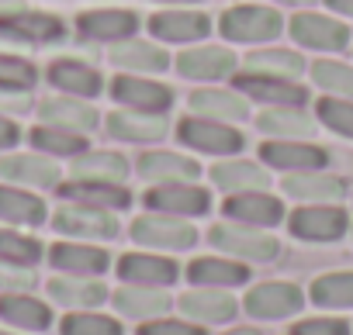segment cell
<instances>
[{"label":"cell","mask_w":353,"mask_h":335,"mask_svg":"<svg viewBox=\"0 0 353 335\" xmlns=\"http://www.w3.org/2000/svg\"><path fill=\"white\" fill-rule=\"evenodd\" d=\"M284 28L281 14L270 8H232L222 14V35L232 42H267Z\"/></svg>","instance_id":"obj_1"},{"label":"cell","mask_w":353,"mask_h":335,"mask_svg":"<svg viewBox=\"0 0 353 335\" xmlns=\"http://www.w3.org/2000/svg\"><path fill=\"white\" fill-rule=\"evenodd\" d=\"M181 142H188L198 152H212V155H229L243 149V135L215 118H184L181 128H176Z\"/></svg>","instance_id":"obj_2"},{"label":"cell","mask_w":353,"mask_h":335,"mask_svg":"<svg viewBox=\"0 0 353 335\" xmlns=\"http://www.w3.org/2000/svg\"><path fill=\"white\" fill-rule=\"evenodd\" d=\"M350 228V218L343 208H298L291 215V235L294 239H308V242H336L343 232Z\"/></svg>","instance_id":"obj_3"},{"label":"cell","mask_w":353,"mask_h":335,"mask_svg":"<svg viewBox=\"0 0 353 335\" xmlns=\"http://www.w3.org/2000/svg\"><path fill=\"white\" fill-rule=\"evenodd\" d=\"M291 35L298 45L322 49V52H339L350 45V28L325 18V14H294L291 18Z\"/></svg>","instance_id":"obj_4"},{"label":"cell","mask_w":353,"mask_h":335,"mask_svg":"<svg viewBox=\"0 0 353 335\" xmlns=\"http://www.w3.org/2000/svg\"><path fill=\"white\" fill-rule=\"evenodd\" d=\"M142 201H145L149 211H159V215H184V218L205 215L208 204H212L201 187H188V184H159V187H152Z\"/></svg>","instance_id":"obj_5"},{"label":"cell","mask_w":353,"mask_h":335,"mask_svg":"<svg viewBox=\"0 0 353 335\" xmlns=\"http://www.w3.org/2000/svg\"><path fill=\"white\" fill-rule=\"evenodd\" d=\"M212 246H219L232 256H243V259H256V263H267V259L277 256V242L270 235L243 228V225H215L212 228Z\"/></svg>","instance_id":"obj_6"},{"label":"cell","mask_w":353,"mask_h":335,"mask_svg":"<svg viewBox=\"0 0 353 335\" xmlns=\"http://www.w3.org/2000/svg\"><path fill=\"white\" fill-rule=\"evenodd\" d=\"M132 239L135 242H142V246H163V249H188V246H194V228L191 225H184V221H176V218H156V215H149V218H135L132 221Z\"/></svg>","instance_id":"obj_7"},{"label":"cell","mask_w":353,"mask_h":335,"mask_svg":"<svg viewBox=\"0 0 353 335\" xmlns=\"http://www.w3.org/2000/svg\"><path fill=\"white\" fill-rule=\"evenodd\" d=\"M111 97L132 111H145V114H163L173 104L170 87L149 83V80H135V76H118L111 83Z\"/></svg>","instance_id":"obj_8"},{"label":"cell","mask_w":353,"mask_h":335,"mask_svg":"<svg viewBox=\"0 0 353 335\" xmlns=\"http://www.w3.org/2000/svg\"><path fill=\"white\" fill-rule=\"evenodd\" d=\"M301 307V290L294 283H260L246 297V311L253 318H288Z\"/></svg>","instance_id":"obj_9"},{"label":"cell","mask_w":353,"mask_h":335,"mask_svg":"<svg viewBox=\"0 0 353 335\" xmlns=\"http://www.w3.org/2000/svg\"><path fill=\"white\" fill-rule=\"evenodd\" d=\"M56 228L66 235H87V239H114L118 235V221L111 215H104V208H63L56 211Z\"/></svg>","instance_id":"obj_10"},{"label":"cell","mask_w":353,"mask_h":335,"mask_svg":"<svg viewBox=\"0 0 353 335\" xmlns=\"http://www.w3.org/2000/svg\"><path fill=\"white\" fill-rule=\"evenodd\" d=\"M236 69V56L229 49L208 45V49H188L176 56V73L191 80H219Z\"/></svg>","instance_id":"obj_11"},{"label":"cell","mask_w":353,"mask_h":335,"mask_svg":"<svg viewBox=\"0 0 353 335\" xmlns=\"http://www.w3.org/2000/svg\"><path fill=\"white\" fill-rule=\"evenodd\" d=\"M149 28L163 42H198L208 35L212 21L198 11H163L149 18Z\"/></svg>","instance_id":"obj_12"},{"label":"cell","mask_w":353,"mask_h":335,"mask_svg":"<svg viewBox=\"0 0 353 335\" xmlns=\"http://www.w3.org/2000/svg\"><path fill=\"white\" fill-rule=\"evenodd\" d=\"M139 173L145 180H159V184H191L201 173V166L176 152H145L139 159Z\"/></svg>","instance_id":"obj_13"},{"label":"cell","mask_w":353,"mask_h":335,"mask_svg":"<svg viewBox=\"0 0 353 335\" xmlns=\"http://www.w3.org/2000/svg\"><path fill=\"white\" fill-rule=\"evenodd\" d=\"M225 215L243 221V225H277L284 218V204L277 197H270V194L246 191V194L225 201Z\"/></svg>","instance_id":"obj_14"},{"label":"cell","mask_w":353,"mask_h":335,"mask_svg":"<svg viewBox=\"0 0 353 335\" xmlns=\"http://www.w3.org/2000/svg\"><path fill=\"white\" fill-rule=\"evenodd\" d=\"M236 87H243L250 97L267 100V104H294V107H301V104L308 100V90H305V87H294L291 80H281V76L243 73V76L236 80Z\"/></svg>","instance_id":"obj_15"},{"label":"cell","mask_w":353,"mask_h":335,"mask_svg":"<svg viewBox=\"0 0 353 335\" xmlns=\"http://www.w3.org/2000/svg\"><path fill=\"white\" fill-rule=\"evenodd\" d=\"M260 155L277 170H319L325 162V152L308 142H267Z\"/></svg>","instance_id":"obj_16"},{"label":"cell","mask_w":353,"mask_h":335,"mask_svg":"<svg viewBox=\"0 0 353 335\" xmlns=\"http://www.w3.org/2000/svg\"><path fill=\"white\" fill-rule=\"evenodd\" d=\"M181 311L194 321H208V325H222V321H232L239 304L229 297V294H219V290H194V294H184L181 297Z\"/></svg>","instance_id":"obj_17"},{"label":"cell","mask_w":353,"mask_h":335,"mask_svg":"<svg viewBox=\"0 0 353 335\" xmlns=\"http://www.w3.org/2000/svg\"><path fill=\"white\" fill-rule=\"evenodd\" d=\"M121 280L128 283H142V287H166L176 280V263L173 259H159V256H125L118 263Z\"/></svg>","instance_id":"obj_18"},{"label":"cell","mask_w":353,"mask_h":335,"mask_svg":"<svg viewBox=\"0 0 353 335\" xmlns=\"http://www.w3.org/2000/svg\"><path fill=\"white\" fill-rule=\"evenodd\" d=\"M108 128L111 135L118 138H128V142H159L166 135V118L163 114H132V111H118L108 118Z\"/></svg>","instance_id":"obj_19"},{"label":"cell","mask_w":353,"mask_h":335,"mask_svg":"<svg viewBox=\"0 0 353 335\" xmlns=\"http://www.w3.org/2000/svg\"><path fill=\"white\" fill-rule=\"evenodd\" d=\"M73 173L90 184H121L128 177V162L118 152H87L73 162Z\"/></svg>","instance_id":"obj_20"},{"label":"cell","mask_w":353,"mask_h":335,"mask_svg":"<svg viewBox=\"0 0 353 335\" xmlns=\"http://www.w3.org/2000/svg\"><path fill=\"white\" fill-rule=\"evenodd\" d=\"M108 59H111L114 66L142 69V73H163V69L170 66V56H166L163 49H156V45H149V42H135V39L118 42V45L111 49Z\"/></svg>","instance_id":"obj_21"},{"label":"cell","mask_w":353,"mask_h":335,"mask_svg":"<svg viewBox=\"0 0 353 335\" xmlns=\"http://www.w3.org/2000/svg\"><path fill=\"white\" fill-rule=\"evenodd\" d=\"M212 180L215 187L222 191H232V194H246V191H267L270 187V177L253 162H219L212 170Z\"/></svg>","instance_id":"obj_22"},{"label":"cell","mask_w":353,"mask_h":335,"mask_svg":"<svg viewBox=\"0 0 353 335\" xmlns=\"http://www.w3.org/2000/svg\"><path fill=\"white\" fill-rule=\"evenodd\" d=\"M42 118L52 125V128H66V131H90L97 125V111L87 107V104H77V100H66V97H52L42 104Z\"/></svg>","instance_id":"obj_23"},{"label":"cell","mask_w":353,"mask_h":335,"mask_svg":"<svg viewBox=\"0 0 353 335\" xmlns=\"http://www.w3.org/2000/svg\"><path fill=\"white\" fill-rule=\"evenodd\" d=\"M52 266L63 273H77V277H97L108 270V252L90 249V246H56Z\"/></svg>","instance_id":"obj_24"},{"label":"cell","mask_w":353,"mask_h":335,"mask_svg":"<svg viewBox=\"0 0 353 335\" xmlns=\"http://www.w3.org/2000/svg\"><path fill=\"white\" fill-rule=\"evenodd\" d=\"M139 28V18L132 11H90L80 14V32L90 39H128Z\"/></svg>","instance_id":"obj_25"},{"label":"cell","mask_w":353,"mask_h":335,"mask_svg":"<svg viewBox=\"0 0 353 335\" xmlns=\"http://www.w3.org/2000/svg\"><path fill=\"white\" fill-rule=\"evenodd\" d=\"M49 80L56 83V87H63V90H70V94H80V97H97L101 94V76H97V69H90V66H83V63H77V59H59L52 69H49Z\"/></svg>","instance_id":"obj_26"},{"label":"cell","mask_w":353,"mask_h":335,"mask_svg":"<svg viewBox=\"0 0 353 335\" xmlns=\"http://www.w3.org/2000/svg\"><path fill=\"white\" fill-rule=\"evenodd\" d=\"M114 307L128 318H152V314H163L170 307V297L152 290V287H142V283H132V287H121L114 294Z\"/></svg>","instance_id":"obj_27"},{"label":"cell","mask_w":353,"mask_h":335,"mask_svg":"<svg viewBox=\"0 0 353 335\" xmlns=\"http://www.w3.org/2000/svg\"><path fill=\"white\" fill-rule=\"evenodd\" d=\"M0 177L21 180V184H35V187H52L59 180V170L52 162L39 159V155H11V159L0 162Z\"/></svg>","instance_id":"obj_28"},{"label":"cell","mask_w":353,"mask_h":335,"mask_svg":"<svg viewBox=\"0 0 353 335\" xmlns=\"http://www.w3.org/2000/svg\"><path fill=\"white\" fill-rule=\"evenodd\" d=\"M63 197H73L87 208H128L132 204V194L118 184H90V180H80V184H70L63 187Z\"/></svg>","instance_id":"obj_29"},{"label":"cell","mask_w":353,"mask_h":335,"mask_svg":"<svg viewBox=\"0 0 353 335\" xmlns=\"http://www.w3.org/2000/svg\"><path fill=\"white\" fill-rule=\"evenodd\" d=\"M188 277L194 283H208V287H236V283L250 280L246 266L229 263V259H194L188 266Z\"/></svg>","instance_id":"obj_30"},{"label":"cell","mask_w":353,"mask_h":335,"mask_svg":"<svg viewBox=\"0 0 353 335\" xmlns=\"http://www.w3.org/2000/svg\"><path fill=\"white\" fill-rule=\"evenodd\" d=\"M191 107L194 114H212L215 121L225 118V121H243L250 111H246V100L239 94H225V90H198L191 97Z\"/></svg>","instance_id":"obj_31"},{"label":"cell","mask_w":353,"mask_h":335,"mask_svg":"<svg viewBox=\"0 0 353 335\" xmlns=\"http://www.w3.org/2000/svg\"><path fill=\"white\" fill-rule=\"evenodd\" d=\"M0 318L11 321V325H21V328H35V332H39V328H49L52 311H49L46 304L32 301V297L11 294V297H0Z\"/></svg>","instance_id":"obj_32"},{"label":"cell","mask_w":353,"mask_h":335,"mask_svg":"<svg viewBox=\"0 0 353 335\" xmlns=\"http://www.w3.org/2000/svg\"><path fill=\"white\" fill-rule=\"evenodd\" d=\"M284 191L301 201H329V197H343L346 187H343V180L325 177V173H298V177L284 180Z\"/></svg>","instance_id":"obj_33"},{"label":"cell","mask_w":353,"mask_h":335,"mask_svg":"<svg viewBox=\"0 0 353 335\" xmlns=\"http://www.w3.org/2000/svg\"><path fill=\"white\" fill-rule=\"evenodd\" d=\"M243 69L246 73H260V76H281V80H291L301 73V59L294 52H284V49H274V52H253L243 59Z\"/></svg>","instance_id":"obj_34"},{"label":"cell","mask_w":353,"mask_h":335,"mask_svg":"<svg viewBox=\"0 0 353 335\" xmlns=\"http://www.w3.org/2000/svg\"><path fill=\"white\" fill-rule=\"evenodd\" d=\"M0 32H14L21 39H35V42H52L63 35V21L49 18V14H14L0 21Z\"/></svg>","instance_id":"obj_35"},{"label":"cell","mask_w":353,"mask_h":335,"mask_svg":"<svg viewBox=\"0 0 353 335\" xmlns=\"http://www.w3.org/2000/svg\"><path fill=\"white\" fill-rule=\"evenodd\" d=\"M312 301L319 307H353V273H329L312 283Z\"/></svg>","instance_id":"obj_36"},{"label":"cell","mask_w":353,"mask_h":335,"mask_svg":"<svg viewBox=\"0 0 353 335\" xmlns=\"http://www.w3.org/2000/svg\"><path fill=\"white\" fill-rule=\"evenodd\" d=\"M0 218L21 221V225H39V221L46 218V204H42L39 197H32V194L0 187Z\"/></svg>","instance_id":"obj_37"},{"label":"cell","mask_w":353,"mask_h":335,"mask_svg":"<svg viewBox=\"0 0 353 335\" xmlns=\"http://www.w3.org/2000/svg\"><path fill=\"white\" fill-rule=\"evenodd\" d=\"M49 294L63 304H73V307H90V304L104 301V287L97 280H52Z\"/></svg>","instance_id":"obj_38"},{"label":"cell","mask_w":353,"mask_h":335,"mask_svg":"<svg viewBox=\"0 0 353 335\" xmlns=\"http://www.w3.org/2000/svg\"><path fill=\"white\" fill-rule=\"evenodd\" d=\"M256 125H260V131H270V135H301V138H308L312 131H315V125H312V118H305V114H298V111H267V114H260L256 118Z\"/></svg>","instance_id":"obj_39"},{"label":"cell","mask_w":353,"mask_h":335,"mask_svg":"<svg viewBox=\"0 0 353 335\" xmlns=\"http://www.w3.org/2000/svg\"><path fill=\"white\" fill-rule=\"evenodd\" d=\"M32 142L46 152H56V155H80L83 152V138L77 131H66V128H35L32 131Z\"/></svg>","instance_id":"obj_40"},{"label":"cell","mask_w":353,"mask_h":335,"mask_svg":"<svg viewBox=\"0 0 353 335\" xmlns=\"http://www.w3.org/2000/svg\"><path fill=\"white\" fill-rule=\"evenodd\" d=\"M312 76L319 87L332 90V94H343V97H353V69L350 66H339V63H315L312 66Z\"/></svg>","instance_id":"obj_41"},{"label":"cell","mask_w":353,"mask_h":335,"mask_svg":"<svg viewBox=\"0 0 353 335\" xmlns=\"http://www.w3.org/2000/svg\"><path fill=\"white\" fill-rule=\"evenodd\" d=\"M63 335H121V325L104 314H70L63 321Z\"/></svg>","instance_id":"obj_42"},{"label":"cell","mask_w":353,"mask_h":335,"mask_svg":"<svg viewBox=\"0 0 353 335\" xmlns=\"http://www.w3.org/2000/svg\"><path fill=\"white\" fill-rule=\"evenodd\" d=\"M319 118H322V125H329L332 131L353 138V100L322 97V100H319Z\"/></svg>","instance_id":"obj_43"},{"label":"cell","mask_w":353,"mask_h":335,"mask_svg":"<svg viewBox=\"0 0 353 335\" xmlns=\"http://www.w3.org/2000/svg\"><path fill=\"white\" fill-rule=\"evenodd\" d=\"M42 246L35 239L14 235V232H0V259H11V263H39Z\"/></svg>","instance_id":"obj_44"},{"label":"cell","mask_w":353,"mask_h":335,"mask_svg":"<svg viewBox=\"0 0 353 335\" xmlns=\"http://www.w3.org/2000/svg\"><path fill=\"white\" fill-rule=\"evenodd\" d=\"M35 83V66L14 56H0V87L8 90H28Z\"/></svg>","instance_id":"obj_45"},{"label":"cell","mask_w":353,"mask_h":335,"mask_svg":"<svg viewBox=\"0 0 353 335\" xmlns=\"http://www.w3.org/2000/svg\"><path fill=\"white\" fill-rule=\"evenodd\" d=\"M291 335H350V325L339 318H308L291 328Z\"/></svg>","instance_id":"obj_46"},{"label":"cell","mask_w":353,"mask_h":335,"mask_svg":"<svg viewBox=\"0 0 353 335\" xmlns=\"http://www.w3.org/2000/svg\"><path fill=\"white\" fill-rule=\"evenodd\" d=\"M139 335H205V332L184 321H149Z\"/></svg>","instance_id":"obj_47"},{"label":"cell","mask_w":353,"mask_h":335,"mask_svg":"<svg viewBox=\"0 0 353 335\" xmlns=\"http://www.w3.org/2000/svg\"><path fill=\"white\" fill-rule=\"evenodd\" d=\"M18 142V125H11L8 118H0V145H14Z\"/></svg>","instance_id":"obj_48"},{"label":"cell","mask_w":353,"mask_h":335,"mask_svg":"<svg viewBox=\"0 0 353 335\" xmlns=\"http://www.w3.org/2000/svg\"><path fill=\"white\" fill-rule=\"evenodd\" d=\"M0 283H11V287H28L32 277L28 273H8V270H0Z\"/></svg>","instance_id":"obj_49"},{"label":"cell","mask_w":353,"mask_h":335,"mask_svg":"<svg viewBox=\"0 0 353 335\" xmlns=\"http://www.w3.org/2000/svg\"><path fill=\"white\" fill-rule=\"evenodd\" d=\"M21 14V0H0V18H14Z\"/></svg>","instance_id":"obj_50"},{"label":"cell","mask_w":353,"mask_h":335,"mask_svg":"<svg viewBox=\"0 0 353 335\" xmlns=\"http://www.w3.org/2000/svg\"><path fill=\"white\" fill-rule=\"evenodd\" d=\"M332 11H343V14H353V0H325Z\"/></svg>","instance_id":"obj_51"},{"label":"cell","mask_w":353,"mask_h":335,"mask_svg":"<svg viewBox=\"0 0 353 335\" xmlns=\"http://www.w3.org/2000/svg\"><path fill=\"white\" fill-rule=\"evenodd\" d=\"M229 335H256L253 328H239V332H229Z\"/></svg>","instance_id":"obj_52"},{"label":"cell","mask_w":353,"mask_h":335,"mask_svg":"<svg viewBox=\"0 0 353 335\" xmlns=\"http://www.w3.org/2000/svg\"><path fill=\"white\" fill-rule=\"evenodd\" d=\"M281 4H312V0H281Z\"/></svg>","instance_id":"obj_53"},{"label":"cell","mask_w":353,"mask_h":335,"mask_svg":"<svg viewBox=\"0 0 353 335\" xmlns=\"http://www.w3.org/2000/svg\"><path fill=\"white\" fill-rule=\"evenodd\" d=\"M159 4H181V0H159Z\"/></svg>","instance_id":"obj_54"},{"label":"cell","mask_w":353,"mask_h":335,"mask_svg":"<svg viewBox=\"0 0 353 335\" xmlns=\"http://www.w3.org/2000/svg\"><path fill=\"white\" fill-rule=\"evenodd\" d=\"M0 335H4V332H0Z\"/></svg>","instance_id":"obj_55"}]
</instances>
